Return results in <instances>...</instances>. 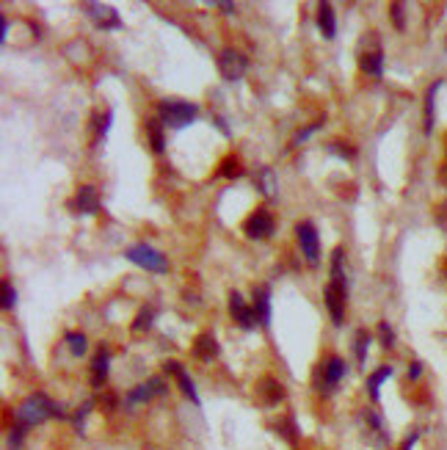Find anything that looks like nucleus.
I'll return each instance as SVG.
<instances>
[{
    "label": "nucleus",
    "mask_w": 447,
    "mask_h": 450,
    "mask_svg": "<svg viewBox=\"0 0 447 450\" xmlns=\"http://www.w3.org/2000/svg\"><path fill=\"white\" fill-rule=\"evenodd\" d=\"M342 257H345V252H342V249H335V254H332V282L326 284V293H323L335 326H342L345 301H348V282H345V274H342Z\"/></svg>",
    "instance_id": "obj_1"
},
{
    "label": "nucleus",
    "mask_w": 447,
    "mask_h": 450,
    "mask_svg": "<svg viewBox=\"0 0 447 450\" xmlns=\"http://www.w3.org/2000/svg\"><path fill=\"white\" fill-rule=\"evenodd\" d=\"M14 417H17L20 425H36V422H45L47 417H64V412L58 409L47 395L36 393V395H30V398H25V400L17 406Z\"/></svg>",
    "instance_id": "obj_2"
},
{
    "label": "nucleus",
    "mask_w": 447,
    "mask_h": 450,
    "mask_svg": "<svg viewBox=\"0 0 447 450\" xmlns=\"http://www.w3.org/2000/svg\"><path fill=\"white\" fill-rule=\"evenodd\" d=\"M158 113H161V122L171 127V130H182L194 122L199 116V108L194 103H185V100H163L158 105Z\"/></svg>",
    "instance_id": "obj_3"
},
{
    "label": "nucleus",
    "mask_w": 447,
    "mask_h": 450,
    "mask_svg": "<svg viewBox=\"0 0 447 450\" xmlns=\"http://www.w3.org/2000/svg\"><path fill=\"white\" fill-rule=\"evenodd\" d=\"M124 257L133 262V265H139L144 271H152V274H163L168 271V260L166 254H161L158 249H152L149 243H136V246H130Z\"/></svg>",
    "instance_id": "obj_4"
},
{
    "label": "nucleus",
    "mask_w": 447,
    "mask_h": 450,
    "mask_svg": "<svg viewBox=\"0 0 447 450\" xmlns=\"http://www.w3.org/2000/svg\"><path fill=\"white\" fill-rule=\"evenodd\" d=\"M296 238H298V246H301V254L309 265H318L320 262V238H318V229L312 221H301L296 226Z\"/></svg>",
    "instance_id": "obj_5"
},
{
    "label": "nucleus",
    "mask_w": 447,
    "mask_h": 450,
    "mask_svg": "<svg viewBox=\"0 0 447 450\" xmlns=\"http://www.w3.org/2000/svg\"><path fill=\"white\" fill-rule=\"evenodd\" d=\"M274 216L265 210V207H257L252 216L243 221V232H246V238H252V241H265V238H271L274 235Z\"/></svg>",
    "instance_id": "obj_6"
},
{
    "label": "nucleus",
    "mask_w": 447,
    "mask_h": 450,
    "mask_svg": "<svg viewBox=\"0 0 447 450\" xmlns=\"http://www.w3.org/2000/svg\"><path fill=\"white\" fill-rule=\"evenodd\" d=\"M246 69H249V61L243 53H238V50H221V56H219V72H221L224 81H240L243 75H246Z\"/></svg>",
    "instance_id": "obj_7"
},
{
    "label": "nucleus",
    "mask_w": 447,
    "mask_h": 450,
    "mask_svg": "<svg viewBox=\"0 0 447 450\" xmlns=\"http://www.w3.org/2000/svg\"><path fill=\"white\" fill-rule=\"evenodd\" d=\"M229 312H232V318L238 321V326H240V329H254V326L260 323L254 307L246 304V299H243L238 290H232V293H229Z\"/></svg>",
    "instance_id": "obj_8"
},
{
    "label": "nucleus",
    "mask_w": 447,
    "mask_h": 450,
    "mask_svg": "<svg viewBox=\"0 0 447 450\" xmlns=\"http://www.w3.org/2000/svg\"><path fill=\"white\" fill-rule=\"evenodd\" d=\"M72 207H75V213H83V216L100 213V194H97V188L94 185H81L75 199H72Z\"/></svg>",
    "instance_id": "obj_9"
},
{
    "label": "nucleus",
    "mask_w": 447,
    "mask_h": 450,
    "mask_svg": "<svg viewBox=\"0 0 447 450\" xmlns=\"http://www.w3.org/2000/svg\"><path fill=\"white\" fill-rule=\"evenodd\" d=\"M86 14L100 25V28H122V20L111 6H100V3H86Z\"/></svg>",
    "instance_id": "obj_10"
},
{
    "label": "nucleus",
    "mask_w": 447,
    "mask_h": 450,
    "mask_svg": "<svg viewBox=\"0 0 447 450\" xmlns=\"http://www.w3.org/2000/svg\"><path fill=\"white\" fill-rule=\"evenodd\" d=\"M254 312H257L260 326L268 329L271 326V287L268 284L254 287Z\"/></svg>",
    "instance_id": "obj_11"
},
{
    "label": "nucleus",
    "mask_w": 447,
    "mask_h": 450,
    "mask_svg": "<svg viewBox=\"0 0 447 450\" xmlns=\"http://www.w3.org/2000/svg\"><path fill=\"white\" fill-rule=\"evenodd\" d=\"M108 365H111V354H108L105 348H100V351L94 354V362H91V387H94V390H100V387L105 384Z\"/></svg>",
    "instance_id": "obj_12"
},
{
    "label": "nucleus",
    "mask_w": 447,
    "mask_h": 450,
    "mask_svg": "<svg viewBox=\"0 0 447 450\" xmlns=\"http://www.w3.org/2000/svg\"><path fill=\"white\" fill-rule=\"evenodd\" d=\"M161 393H166V387H163V379H149V381H144V384H139L133 393L127 395V400L130 403H144V400H149L152 395H161Z\"/></svg>",
    "instance_id": "obj_13"
},
{
    "label": "nucleus",
    "mask_w": 447,
    "mask_h": 450,
    "mask_svg": "<svg viewBox=\"0 0 447 450\" xmlns=\"http://www.w3.org/2000/svg\"><path fill=\"white\" fill-rule=\"evenodd\" d=\"M345 376V362L339 359V357H332L326 365H323V393H332L337 384H339V379Z\"/></svg>",
    "instance_id": "obj_14"
},
{
    "label": "nucleus",
    "mask_w": 447,
    "mask_h": 450,
    "mask_svg": "<svg viewBox=\"0 0 447 450\" xmlns=\"http://www.w3.org/2000/svg\"><path fill=\"white\" fill-rule=\"evenodd\" d=\"M318 28L326 39H335L337 36V17H335V8L332 3H320L318 6Z\"/></svg>",
    "instance_id": "obj_15"
},
{
    "label": "nucleus",
    "mask_w": 447,
    "mask_h": 450,
    "mask_svg": "<svg viewBox=\"0 0 447 450\" xmlns=\"http://www.w3.org/2000/svg\"><path fill=\"white\" fill-rule=\"evenodd\" d=\"M194 357L196 359H202V362H210L213 357H219V342H216V338L213 335H199L194 342Z\"/></svg>",
    "instance_id": "obj_16"
},
{
    "label": "nucleus",
    "mask_w": 447,
    "mask_h": 450,
    "mask_svg": "<svg viewBox=\"0 0 447 450\" xmlns=\"http://www.w3.org/2000/svg\"><path fill=\"white\" fill-rule=\"evenodd\" d=\"M442 88V83L428 86V94H425V133H434V122H436V91Z\"/></svg>",
    "instance_id": "obj_17"
},
{
    "label": "nucleus",
    "mask_w": 447,
    "mask_h": 450,
    "mask_svg": "<svg viewBox=\"0 0 447 450\" xmlns=\"http://www.w3.org/2000/svg\"><path fill=\"white\" fill-rule=\"evenodd\" d=\"M359 67H362V72H367L370 78H381V75H384V53H381V50L364 53Z\"/></svg>",
    "instance_id": "obj_18"
},
{
    "label": "nucleus",
    "mask_w": 447,
    "mask_h": 450,
    "mask_svg": "<svg viewBox=\"0 0 447 450\" xmlns=\"http://www.w3.org/2000/svg\"><path fill=\"white\" fill-rule=\"evenodd\" d=\"M390 376H392V365L378 367V370L370 376V381H367V393H370V400H373V403H378V400H381V384H384Z\"/></svg>",
    "instance_id": "obj_19"
},
{
    "label": "nucleus",
    "mask_w": 447,
    "mask_h": 450,
    "mask_svg": "<svg viewBox=\"0 0 447 450\" xmlns=\"http://www.w3.org/2000/svg\"><path fill=\"white\" fill-rule=\"evenodd\" d=\"M260 395L265 398V403H279L284 390H281L279 381H274V379H265L262 381V387H260Z\"/></svg>",
    "instance_id": "obj_20"
},
{
    "label": "nucleus",
    "mask_w": 447,
    "mask_h": 450,
    "mask_svg": "<svg viewBox=\"0 0 447 450\" xmlns=\"http://www.w3.org/2000/svg\"><path fill=\"white\" fill-rule=\"evenodd\" d=\"M177 381H180L182 395H185V398H191V403H194V406H202V400H199V395H196L194 381H191V376H188L185 370H180V373H177Z\"/></svg>",
    "instance_id": "obj_21"
},
{
    "label": "nucleus",
    "mask_w": 447,
    "mask_h": 450,
    "mask_svg": "<svg viewBox=\"0 0 447 450\" xmlns=\"http://www.w3.org/2000/svg\"><path fill=\"white\" fill-rule=\"evenodd\" d=\"M146 133L152 141V149L155 152H163V130H161V119H149L146 122Z\"/></svg>",
    "instance_id": "obj_22"
},
{
    "label": "nucleus",
    "mask_w": 447,
    "mask_h": 450,
    "mask_svg": "<svg viewBox=\"0 0 447 450\" xmlns=\"http://www.w3.org/2000/svg\"><path fill=\"white\" fill-rule=\"evenodd\" d=\"M66 345H69V351H72L75 357L86 354V338L81 332H66Z\"/></svg>",
    "instance_id": "obj_23"
},
{
    "label": "nucleus",
    "mask_w": 447,
    "mask_h": 450,
    "mask_svg": "<svg viewBox=\"0 0 447 450\" xmlns=\"http://www.w3.org/2000/svg\"><path fill=\"white\" fill-rule=\"evenodd\" d=\"M243 169H240V163H238V158H226L221 163V177L226 180H235V177H240Z\"/></svg>",
    "instance_id": "obj_24"
},
{
    "label": "nucleus",
    "mask_w": 447,
    "mask_h": 450,
    "mask_svg": "<svg viewBox=\"0 0 447 450\" xmlns=\"http://www.w3.org/2000/svg\"><path fill=\"white\" fill-rule=\"evenodd\" d=\"M367 348H370V335L362 329V332L356 335V359H359V365L367 362Z\"/></svg>",
    "instance_id": "obj_25"
},
{
    "label": "nucleus",
    "mask_w": 447,
    "mask_h": 450,
    "mask_svg": "<svg viewBox=\"0 0 447 450\" xmlns=\"http://www.w3.org/2000/svg\"><path fill=\"white\" fill-rule=\"evenodd\" d=\"M23 439H25V425H17V428H11V434H8V448L20 450V448H23Z\"/></svg>",
    "instance_id": "obj_26"
},
{
    "label": "nucleus",
    "mask_w": 447,
    "mask_h": 450,
    "mask_svg": "<svg viewBox=\"0 0 447 450\" xmlns=\"http://www.w3.org/2000/svg\"><path fill=\"white\" fill-rule=\"evenodd\" d=\"M152 318H155V312L152 310H141L139 318H136V323H133V332H144V329H149V326H152Z\"/></svg>",
    "instance_id": "obj_27"
},
{
    "label": "nucleus",
    "mask_w": 447,
    "mask_h": 450,
    "mask_svg": "<svg viewBox=\"0 0 447 450\" xmlns=\"http://www.w3.org/2000/svg\"><path fill=\"white\" fill-rule=\"evenodd\" d=\"M378 335H381V345H384V348H392V345H395V332H392V326L387 321L378 323Z\"/></svg>",
    "instance_id": "obj_28"
},
{
    "label": "nucleus",
    "mask_w": 447,
    "mask_h": 450,
    "mask_svg": "<svg viewBox=\"0 0 447 450\" xmlns=\"http://www.w3.org/2000/svg\"><path fill=\"white\" fill-rule=\"evenodd\" d=\"M329 152L337 155V158H354V149H351V146H345L342 141H332V144H329Z\"/></svg>",
    "instance_id": "obj_29"
},
{
    "label": "nucleus",
    "mask_w": 447,
    "mask_h": 450,
    "mask_svg": "<svg viewBox=\"0 0 447 450\" xmlns=\"http://www.w3.org/2000/svg\"><path fill=\"white\" fill-rule=\"evenodd\" d=\"M320 127H323V119H318V122H312L309 127H304V130H298V133H296V139H293V144H301V141H307L309 136H312L315 130H320Z\"/></svg>",
    "instance_id": "obj_30"
},
{
    "label": "nucleus",
    "mask_w": 447,
    "mask_h": 450,
    "mask_svg": "<svg viewBox=\"0 0 447 450\" xmlns=\"http://www.w3.org/2000/svg\"><path fill=\"white\" fill-rule=\"evenodd\" d=\"M14 301H17L14 287H11L8 282H3V310H11V307H14Z\"/></svg>",
    "instance_id": "obj_31"
},
{
    "label": "nucleus",
    "mask_w": 447,
    "mask_h": 450,
    "mask_svg": "<svg viewBox=\"0 0 447 450\" xmlns=\"http://www.w3.org/2000/svg\"><path fill=\"white\" fill-rule=\"evenodd\" d=\"M265 197H274V174L268 169H262V188H260Z\"/></svg>",
    "instance_id": "obj_32"
},
{
    "label": "nucleus",
    "mask_w": 447,
    "mask_h": 450,
    "mask_svg": "<svg viewBox=\"0 0 447 450\" xmlns=\"http://www.w3.org/2000/svg\"><path fill=\"white\" fill-rule=\"evenodd\" d=\"M390 11H392V20H395V28L403 30V25H406V23H403V6H400V3H392Z\"/></svg>",
    "instance_id": "obj_33"
},
{
    "label": "nucleus",
    "mask_w": 447,
    "mask_h": 450,
    "mask_svg": "<svg viewBox=\"0 0 447 450\" xmlns=\"http://www.w3.org/2000/svg\"><path fill=\"white\" fill-rule=\"evenodd\" d=\"M91 406H94V403H91V400H86V403H83V409H81V412L75 415V428H78V431H83V420H86V417H88V412H91Z\"/></svg>",
    "instance_id": "obj_34"
},
{
    "label": "nucleus",
    "mask_w": 447,
    "mask_h": 450,
    "mask_svg": "<svg viewBox=\"0 0 447 450\" xmlns=\"http://www.w3.org/2000/svg\"><path fill=\"white\" fill-rule=\"evenodd\" d=\"M419 437H422V431H412L406 439H403V445H400V450H412L414 445L419 442Z\"/></svg>",
    "instance_id": "obj_35"
},
{
    "label": "nucleus",
    "mask_w": 447,
    "mask_h": 450,
    "mask_svg": "<svg viewBox=\"0 0 447 450\" xmlns=\"http://www.w3.org/2000/svg\"><path fill=\"white\" fill-rule=\"evenodd\" d=\"M419 376H422V362H412V365H409V379L417 381Z\"/></svg>",
    "instance_id": "obj_36"
},
{
    "label": "nucleus",
    "mask_w": 447,
    "mask_h": 450,
    "mask_svg": "<svg viewBox=\"0 0 447 450\" xmlns=\"http://www.w3.org/2000/svg\"><path fill=\"white\" fill-rule=\"evenodd\" d=\"M0 30H3V36H0V42H6V33H8V20H6V17L0 20Z\"/></svg>",
    "instance_id": "obj_37"
}]
</instances>
